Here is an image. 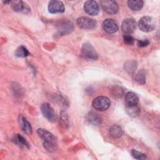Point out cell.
I'll list each match as a JSON object with an SVG mask.
<instances>
[{
	"instance_id": "cell-1",
	"label": "cell",
	"mask_w": 160,
	"mask_h": 160,
	"mask_svg": "<svg viewBox=\"0 0 160 160\" xmlns=\"http://www.w3.org/2000/svg\"><path fill=\"white\" fill-rule=\"evenodd\" d=\"M37 132L40 138L43 140V146L49 152H52L56 150L57 147V141L55 136L44 129H38Z\"/></svg>"
},
{
	"instance_id": "cell-2",
	"label": "cell",
	"mask_w": 160,
	"mask_h": 160,
	"mask_svg": "<svg viewBox=\"0 0 160 160\" xmlns=\"http://www.w3.org/2000/svg\"><path fill=\"white\" fill-rule=\"evenodd\" d=\"M139 28L143 32H149L152 31L156 27L155 19L150 16L142 17L138 22Z\"/></svg>"
},
{
	"instance_id": "cell-3",
	"label": "cell",
	"mask_w": 160,
	"mask_h": 160,
	"mask_svg": "<svg viewBox=\"0 0 160 160\" xmlns=\"http://www.w3.org/2000/svg\"><path fill=\"white\" fill-rule=\"evenodd\" d=\"M92 105L93 108L96 110L104 111L109 108L111 101L108 98L101 96L95 98L92 102Z\"/></svg>"
},
{
	"instance_id": "cell-4",
	"label": "cell",
	"mask_w": 160,
	"mask_h": 160,
	"mask_svg": "<svg viewBox=\"0 0 160 160\" xmlns=\"http://www.w3.org/2000/svg\"><path fill=\"white\" fill-rule=\"evenodd\" d=\"M77 26L83 29H94L97 27V22L90 18L80 17L76 21Z\"/></svg>"
},
{
	"instance_id": "cell-5",
	"label": "cell",
	"mask_w": 160,
	"mask_h": 160,
	"mask_svg": "<svg viewBox=\"0 0 160 160\" xmlns=\"http://www.w3.org/2000/svg\"><path fill=\"white\" fill-rule=\"evenodd\" d=\"M82 56L88 59L96 60L98 58V54L93 46L89 42L84 43L81 48Z\"/></svg>"
},
{
	"instance_id": "cell-6",
	"label": "cell",
	"mask_w": 160,
	"mask_h": 160,
	"mask_svg": "<svg viewBox=\"0 0 160 160\" xmlns=\"http://www.w3.org/2000/svg\"><path fill=\"white\" fill-rule=\"evenodd\" d=\"M101 6L104 12L109 14H115L118 12L119 6L115 1L103 0L101 1Z\"/></svg>"
},
{
	"instance_id": "cell-7",
	"label": "cell",
	"mask_w": 160,
	"mask_h": 160,
	"mask_svg": "<svg viewBox=\"0 0 160 160\" xmlns=\"http://www.w3.org/2000/svg\"><path fill=\"white\" fill-rule=\"evenodd\" d=\"M41 111L43 116L49 121L55 122L56 120V115L54 109L48 104L44 103L41 106Z\"/></svg>"
},
{
	"instance_id": "cell-8",
	"label": "cell",
	"mask_w": 160,
	"mask_h": 160,
	"mask_svg": "<svg viewBox=\"0 0 160 160\" xmlns=\"http://www.w3.org/2000/svg\"><path fill=\"white\" fill-rule=\"evenodd\" d=\"M136 21L132 18L124 19L121 24V30L126 34L132 33L136 28Z\"/></svg>"
},
{
	"instance_id": "cell-9",
	"label": "cell",
	"mask_w": 160,
	"mask_h": 160,
	"mask_svg": "<svg viewBox=\"0 0 160 160\" xmlns=\"http://www.w3.org/2000/svg\"><path fill=\"white\" fill-rule=\"evenodd\" d=\"M11 6L12 10L17 12L27 14L30 12V8L22 1H13L11 2Z\"/></svg>"
},
{
	"instance_id": "cell-10",
	"label": "cell",
	"mask_w": 160,
	"mask_h": 160,
	"mask_svg": "<svg viewBox=\"0 0 160 160\" xmlns=\"http://www.w3.org/2000/svg\"><path fill=\"white\" fill-rule=\"evenodd\" d=\"M85 12L90 16H96L99 12V6L94 1H87L84 4Z\"/></svg>"
},
{
	"instance_id": "cell-11",
	"label": "cell",
	"mask_w": 160,
	"mask_h": 160,
	"mask_svg": "<svg viewBox=\"0 0 160 160\" xmlns=\"http://www.w3.org/2000/svg\"><path fill=\"white\" fill-rule=\"evenodd\" d=\"M65 10L64 5L60 1H51L48 4V11L50 13H62Z\"/></svg>"
},
{
	"instance_id": "cell-12",
	"label": "cell",
	"mask_w": 160,
	"mask_h": 160,
	"mask_svg": "<svg viewBox=\"0 0 160 160\" xmlns=\"http://www.w3.org/2000/svg\"><path fill=\"white\" fill-rule=\"evenodd\" d=\"M102 28L107 33L112 34L118 30V26L112 19H106L102 22Z\"/></svg>"
},
{
	"instance_id": "cell-13",
	"label": "cell",
	"mask_w": 160,
	"mask_h": 160,
	"mask_svg": "<svg viewBox=\"0 0 160 160\" xmlns=\"http://www.w3.org/2000/svg\"><path fill=\"white\" fill-rule=\"evenodd\" d=\"M19 124L21 129L27 134L31 135L32 133V128L30 122L28 119L22 114H20L18 118Z\"/></svg>"
},
{
	"instance_id": "cell-14",
	"label": "cell",
	"mask_w": 160,
	"mask_h": 160,
	"mask_svg": "<svg viewBox=\"0 0 160 160\" xmlns=\"http://www.w3.org/2000/svg\"><path fill=\"white\" fill-rule=\"evenodd\" d=\"M12 141L15 144H16L18 146H19L22 149H28L30 148L29 144L28 142V141L21 134H18L14 135Z\"/></svg>"
},
{
	"instance_id": "cell-15",
	"label": "cell",
	"mask_w": 160,
	"mask_h": 160,
	"mask_svg": "<svg viewBox=\"0 0 160 160\" xmlns=\"http://www.w3.org/2000/svg\"><path fill=\"white\" fill-rule=\"evenodd\" d=\"M87 119L88 121L95 126L100 125L102 123V119L100 115L94 111H90L87 115Z\"/></svg>"
},
{
	"instance_id": "cell-16",
	"label": "cell",
	"mask_w": 160,
	"mask_h": 160,
	"mask_svg": "<svg viewBox=\"0 0 160 160\" xmlns=\"http://www.w3.org/2000/svg\"><path fill=\"white\" fill-rule=\"evenodd\" d=\"M124 100L126 105H134L138 104L139 98L136 93L128 92L125 94Z\"/></svg>"
},
{
	"instance_id": "cell-17",
	"label": "cell",
	"mask_w": 160,
	"mask_h": 160,
	"mask_svg": "<svg viewBox=\"0 0 160 160\" xmlns=\"http://www.w3.org/2000/svg\"><path fill=\"white\" fill-rule=\"evenodd\" d=\"M126 111L128 114L131 117H136L140 113V108L138 104L126 105Z\"/></svg>"
},
{
	"instance_id": "cell-18",
	"label": "cell",
	"mask_w": 160,
	"mask_h": 160,
	"mask_svg": "<svg viewBox=\"0 0 160 160\" xmlns=\"http://www.w3.org/2000/svg\"><path fill=\"white\" fill-rule=\"evenodd\" d=\"M59 31H60V33L62 34H66L67 33H69L71 32V31H72L73 29V26L72 24L68 21H64L62 22H61L59 24Z\"/></svg>"
},
{
	"instance_id": "cell-19",
	"label": "cell",
	"mask_w": 160,
	"mask_h": 160,
	"mask_svg": "<svg viewBox=\"0 0 160 160\" xmlns=\"http://www.w3.org/2000/svg\"><path fill=\"white\" fill-rule=\"evenodd\" d=\"M109 135L113 138H119L122 135V129L118 125H113L109 129Z\"/></svg>"
},
{
	"instance_id": "cell-20",
	"label": "cell",
	"mask_w": 160,
	"mask_h": 160,
	"mask_svg": "<svg viewBox=\"0 0 160 160\" xmlns=\"http://www.w3.org/2000/svg\"><path fill=\"white\" fill-rule=\"evenodd\" d=\"M143 1L141 0H129L128 1V7L132 11H139L143 6Z\"/></svg>"
},
{
	"instance_id": "cell-21",
	"label": "cell",
	"mask_w": 160,
	"mask_h": 160,
	"mask_svg": "<svg viewBox=\"0 0 160 160\" xmlns=\"http://www.w3.org/2000/svg\"><path fill=\"white\" fill-rule=\"evenodd\" d=\"M137 68V63L135 61H128L124 64V70L129 74L134 72Z\"/></svg>"
},
{
	"instance_id": "cell-22",
	"label": "cell",
	"mask_w": 160,
	"mask_h": 160,
	"mask_svg": "<svg viewBox=\"0 0 160 160\" xmlns=\"http://www.w3.org/2000/svg\"><path fill=\"white\" fill-rule=\"evenodd\" d=\"M15 55L19 58H25L31 55V54L26 47L24 46H21L16 49Z\"/></svg>"
},
{
	"instance_id": "cell-23",
	"label": "cell",
	"mask_w": 160,
	"mask_h": 160,
	"mask_svg": "<svg viewBox=\"0 0 160 160\" xmlns=\"http://www.w3.org/2000/svg\"><path fill=\"white\" fill-rule=\"evenodd\" d=\"M134 79L138 83L141 84H144L146 83V72L144 69L139 71L134 76Z\"/></svg>"
},
{
	"instance_id": "cell-24",
	"label": "cell",
	"mask_w": 160,
	"mask_h": 160,
	"mask_svg": "<svg viewBox=\"0 0 160 160\" xmlns=\"http://www.w3.org/2000/svg\"><path fill=\"white\" fill-rule=\"evenodd\" d=\"M131 154L132 156L136 159H139V160H144L147 158L146 154L136 150V149H132L131 151Z\"/></svg>"
},
{
	"instance_id": "cell-25",
	"label": "cell",
	"mask_w": 160,
	"mask_h": 160,
	"mask_svg": "<svg viewBox=\"0 0 160 160\" xmlns=\"http://www.w3.org/2000/svg\"><path fill=\"white\" fill-rule=\"evenodd\" d=\"M123 40L124 42L128 45H132L134 42V38L130 34H126L123 35Z\"/></svg>"
},
{
	"instance_id": "cell-26",
	"label": "cell",
	"mask_w": 160,
	"mask_h": 160,
	"mask_svg": "<svg viewBox=\"0 0 160 160\" xmlns=\"http://www.w3.org/2000/svg\"><path fill=\"white\" fill-rule=\"evenodd\" d=\"M149 44V41L148 39H140L138 41V46L141 47V48H144V47H146L147 46H148Z\"/></svg>"
},
{
	"instance_id": "cell-27",
	"label": "cell",
	"mask_w": 160,
	"mask_h": 160,
	"mask_svg": "<svg viewBox=\"0 0 160 160\" xmlns=\"http://www.w3.org/2000/svg\"><path fill=\"white\" fill-rule=\"evenodd\" d=\"M113 91L114 92L113 94H115L114 96H119V97H121L122 94V90L121 89V88H117L113 90Z\"/></svg>"
}]
</instances>
